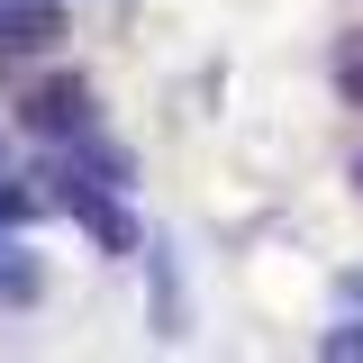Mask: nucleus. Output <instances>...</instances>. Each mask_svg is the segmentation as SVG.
Segmentation results:
<instances>
[{
	"label": "nucleus",
	"instance_id": "1",
	"mask_svg": "<svg viewBox=\"0 0 363 363\" xmlns=\"http://www.w3.org/2000/svg\"><path fill=\"white\" fill-rule=\"evenodd\" d=\"M18 128L28 136H82L91 128V91L82 82H37L28 100H18Z\"/></svg>",
	"mask_w": 363,
	"mask_h": 363
},
{
	"label": "nucleus",
	"instance_id": "3",
	"mask_svg": "<svg viewBox=\"0 0 363 363\" xmlns=\"http://www.w3.org/2000/svg\"><path fill=\"white\" fill-rule=\"evenodd\" d=\"M73 200H82V191H73ZM82 218H91V236H100V245H128V236H136L128 209H109V200H82Z\"/></svg>",
	"mask_w": 363,
	"mask_h": 363
},
{
	"label": "nucleus",
	"instance_id": "2",
	"mask_svg": "<svg viewBox=\"0 0 363 363\" xmlns=\"http://www.w3.org/2000/svg\"><path fill=\"white\" fill-rule=\"evenodd\" d=\"M55 37H64V9H55V0H18V9H9V37H0V45L37 55V45H55Z\"/></svg>",
	"mask_w": 363,
	"mask_h": 363
},
{
	"label": "nucleus",
	"instance_id": "4",
	"mask_svg": "<svg viewBox=\"0 0 363 363\" xmlns=\"http://www.w3.org/2000/svg\"><path fill=\"white\" fill-rule=\"evenodd\" d=\"M18 209H28V200H18V191H0V227H9V218H18Z\"/></svg>",
	"mask_w": 363,
	"mask_h": 363
}]
</instances>
